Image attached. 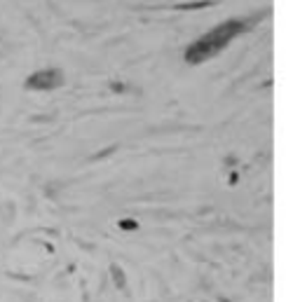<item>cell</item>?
Segmentation results:
<instances>
[{
    "label": "cell",
    "instance_id": "7a4b0ae2",
    "mask_svg": "<svg viewBox=\"0 0 300 302\" xmlns=\"http://www.w3.org/2000/svg\"><path fill=\"white\" fill-rule=\"evenodd\" d=\"M63 85V71L61 68H43L26 78L24 87L31 91H49Z\"/></svg>",
    "mask_w": 300,
    "mask_h": 302
},
{
    "label": "cell",
    "instance_id": "5b68a950",
    "mask_svg": "<svg viewBox=\"0 0 300 302\" xmlns=\"http://www.w3.org/2000/svg\"><path fill=\"white\" fill-rule=\"evenodd\" d=\"M111 89H113V91H124L127 87H124L122 82H111Z\"/></svg>",
    "mask_w": 300,
    "mask_h": 302
},
{
    "label": "cell",
    "instance_id": "277c9868",
    "mask_svg": "<svg viewBox=\"0 0 300 302\" xmlns=\"http://www.w3.org/2000/svg\"><path fill=\"white\" fill-rule=\"evenodd\" d=\"M117 227H120V230H124V232H129V230H136V227H139V223H136V220H131V218H122V220L117 223Z\"/></svg>",
    "mask_w": 300,
    "mask_h": 302
},
{
    "label": "cell",
    "instance_id": "3957f363",
    "mask_svg": "<svg viewBox=\"0 0 300 302\" xmlns=\"http://www.w3.org/2000/svg\"><path fill=\"white\" fill-rule=\"evenodd\" d=\"M111 277H113V284H115L117 290H124V288H127V274H124L122 267L115 265V262L111 265Z\"/></svg>",
    "mask_w": 300,
    "mask_h": 302
},
{
    "label": "cell",
    "instance_id": "6da1fadb",
    "mask_svg": "<svg viewBox=\"0 0 300 302\" xmlns=\"http://www.w3.org/2000/svg\"><path fill=\"white\" fill-rule=\"evenodd\" d=\"M265 14L268 12H253V14H249V17H235V19H227V21H221L216 28H211L209 33L199 36L195 43L185 49L183 52L185 63L197 66V63H204V61L214 59V56L218 54V52H223L237 36L251 30L258 21H263Z\"/></svg>",
    "mask_w": 300,
    "mask_h": 302
}]
</instances>
